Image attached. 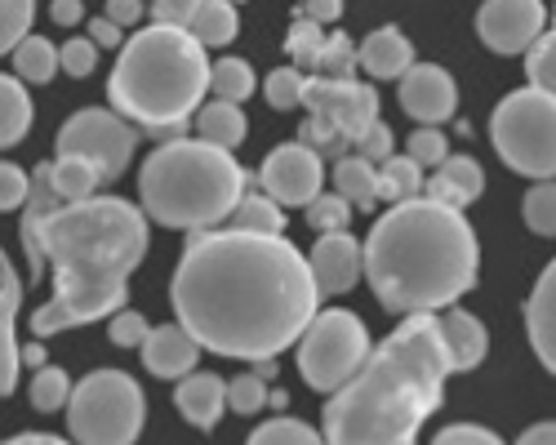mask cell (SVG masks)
<instances>
[{
	"label": "cell",
	"instance_id": "obj_42",
	"mask_svg": "<svg viewBox=\"0 0 556 445\" xmlns=\"http://www.w3.org/2000/svg\"><path fill=\"white\" fill-rule=\"evenodd\" d=\"M267 406V383L258 374H241V379H231L227 383V410H237V415H258Z\"/></svg>",
	"mask_w": 556,
	"mask_h": 445
},
{
	"label": "cell",
	"instance_id": "obj_14",
	"mask_svg": "<svg viewBox=\"0 0 556 445\" xmlns=\"http://www.w3.org/2000/svg\"><path fill=\"white\" fill-rule=\"evenodd\" d=\"M454 103H458V89H454V76L445 67L414 63L401 76V107L419 125H445L454 116Z\"/></svg>",
	"mask_w": 556,
	"mask_h": 445
},
{
	"label": "cell",
	"instance_id": "obj_58",
	"mask_svg": "<svg viewBox=\"0 0 556 445\" xmlns=\"http://www.w3.org/2000/svg\"><path fill=\"white\" fill-rule=\"evenodd\" d=\"M552 14H556V10H552Z\"/></svg>",
	"mask_w": 556,
	"mask_h": 445
},
{
	"label": "cell",
	"instance_id": "obj_49",
	"mask_svg": "<svg viewBox=\"0 0 556 445\" xmlns=\"http://www.w3.org/2000/svg\"><path fill=\"white\" fill-rule=\"evenodd\" d=\"M303 18L320 23V27H330L343 18V0H303Z\"/></svg>",
	"mask_w": 556,
	"mask_h": 445
},
{
	"label": "cell",
	"instance_id": "obj_7",
	"mask_svg": "<svg viewBox=\"0 0 556 445\" xmlns=\"http://www.w3.org/2000/svg\"><path fill=\"white\" fill-rule=\"evenodd\" d=\"M148 419V400L125 370L85 374L67 396V428L76 445H134Z\"/></svg>",
	"mask_w": 556,
	"mask_h": 445
},
{
	"label": "cell",
	"instance_id": "obj_47",
	"mask_svg": "<svg viewBox=\"0 0 556 445\" xmlns=\"http://www.w3.org/2000/svg\"><path fill=\"white\" fill-rule=\"evenodd\" d=\"M432 445H503L498 432L490 428H477V423H454V428H441L432 436Z\"/></svg>",
	"mask_w": 556,
	"mask_h": 445
},
{
	"label": "cell",
	"instance_id": "obj_30",
	"mask_svg": "<svg viewBox=\"0 0 556 445\" xmlns=\"http://www.w3.org/2000/svg\"><path fill=\"white\" fill-rule=\"evenodd\" d=\"M231 223H237L241 232H254V237H286V214L276 205L267 192H245L231 209Z\"/></svg>",
	"mask_w": 556,
	"mask_h": 445
},
{
	"label": "cell",
	"instance_id": "obj_17",
	"mask_svg": "<svg viewBox=\"0 0 556 445\" xmlns=\"http://www.w3.org/2000/svg\"><path fill=\"white\" fill-rule=\"evenodd\" d=\"M437 334H441V347H445V356H450L454 374L477 370V366L485 361L490 334H485V326L472 317V312H463V307H445L441 317H437Z\"/></svg>",
	"mask_w": 556,
	"mask_h": 445
},
{
	"label": "cell",
	"instance_id": "obj_25",
	"mask_svg": "<svg viewBox=\"0 0 556 445\" xmlns=\"http://www.w3.org/2000/svg\"><path fill=\"white\" fill-rule=\"evenodd\" d=\"M197 129H201V139L205 143H214V148H241L245 143V112L237 107V103H223V99H214V103H201V112H197Z\"/></svg>",
	"mask_w": 556,
	"mask_h": 445
},
{
	"label": "cell",
	"instance_id": "obj_27",
	"mask_svg": "<svg viewBox=\"0 0 556 445\" xmlns=\"http://www.w3.org/2000/svg\"><path fill=\"white\" fill-rule=\"evenodd\" d=\"M14 76L23 85H45L59 76V44L45 36H23L14 44Z\"/></svg>",
	"mask_w": 556,
	"mask_h": 445
},
{
	"label": "cell",
	"instance_id": "obj_54",
	"mask_svg": "<svg viewBox=\"0 0 556 445\" xmlns=\"http://www.w3.org/2000/svg\"><path fill=\"white\" fill-rule=\"evenodd\" d=\"M5 445H72V441L50 436V432H23V436H14V441H5Z\"/></svg>",
	"mask_w": 556,
	"mask_h": 445
},
{
	"label": "cell",
	"instance_id": "obj_22",
	"mask_svg": "<svg viewBox=\"0 0 556 445\" xmlns=\"http://www.w3.org/2000/svg\"><path fill=\"white\" fill-rule=\"evenodd\" d=\"M356 59H361V67L375 76V80H401L414 67V44L396 27H379V31L365 36Z\"/></svg>",
	"mask_w": 556,
	"mask_h": 445
},
{
	"label": "cell",
	"instance_id": "obj_33",
	"mask_svg": "<svg viewBox=\"0 0 556 445\" xmlns=\"http://www.w3.org/2000/svg\"><path fill=\"white\" fill-rule=\"evenodd\" d=\"M245 445H326V436H320L312 423H303V419H286L281 415V419L254 428V436Z\"/></svg>",
	"mask_w": 556,
	"mask_h": 445
},
{
	"label": "cell",
	"instance_id": "obj_8",
	"mask_svg": "<svg viewBox=\"0 0 556 445\" xmlns=\"http://www.w3.org/2000/svg\"><path fill=\"white\" fill-rule=\"evenodd\" d=\"M490 143L507 169L526 178H556V94L517 89L490 116Z\"/></svg>",
	"mask_w": 556,
	"mask_h": 445
},
{
	"label": "cell",
	"instance_id": "obj_9",
	"mask_svg": "<svg viewBox=\"0 0 556 445\" xmlns=\"http://www.w3.org/2000/svg\"><path fill=\"white\" fill-rule=\"evenodd\" d=\"M369 347L375 343H369V330L356 312H343V307L316 312L299 339V374L316 392H339L365 366Z\"/></svg>",
	"mask_w": 556,
	"mask_h": 445
},
{
	"label": "cell",
	"instance_id": "obj_34",
	"mask_svg": "<svg viewBox=\"0 0 556 445\" xmlns=\"http://www.w3.org/2000/svg\"><path fill=\"white\" fill-rule=\"evenodd\" d=\"M67 396H72V379H67L59 366H36V374H31V406H36L40 415L63 410Z\"/></svg>",
	"mask_w": 556,
	"mask_h": 445
},
{
	"label": "cell",
	"instance_id": "obj_29",
	"mask_svg": "<svg viewBox=\"0 0 556 445\" xmlns=\"http://www.w3.org/2000/svg\"><path fill=\"white\" fill-rule=\"evenodd\" d=\"M50 178H54L59 201H89V196H99V183H103V174L85 156H59L50 165Z\"/></svg>",
	"mask_w": 556,
	"mask_h": 445
},
{
	"label": "cell",
	"instance_id": "obj_46",
	"mask_svg": "<svg viewBox=\"0 0 556 445\" xmlns=\"http://www.w3.org/2000/svg\"><path fill=\"white\" fill-rule=\"evenodd\" d=\"M392 129L383 125V120H375V125H369L365 134H361V139H356V156H365L369 165H383L388 156H392Z\"/></svg>",
	"mask_w": 556,
	"mask_h": 445
},
{
	"label": "cell",
	"instance_id": "obj_44",
	"mask_svg": "<svg viewBox=\"0 0 556 445\" xmlns=\"http://www.w3.org/2000/svg\"><path fill=\"white\" fill-rule=\"evenodd\" d=\"M31 192V174L14 161H0V214L5 209H23Z\"/></svg>",
	"mask_w": 556,
	"mask_h": 445
},
{
	"label": "cell",
	"instance_id": "obj_15",
	"mask_svg": "<svg viewBox=\"0 0 556 445\" xmlns=\"http://www.w3.org/2000/svg\"><path fill=\"white\" fill-rule=\"evenodd\" d=\"M307 267L320 294H348L365 277V250L348 232H320L307 254Z\"/></svg>",
	"mask_w": 556,
	"mask_h": 445
},
{
	"label": "cell",
	"instance_id": "obj_32",
	"mask_svg": "<svg viewBox=\"0 0 556 445\" xmlns=\"http://www.w3.org/2000/svg\"><path fill=\"white\" fill-rule=\"evenodd\" d=\"M521 214H526V228L539 232V237H556V178H543L534 183L521 201Z\"/></svg>",
	"mask_w": 556,
	"mask_h": 445
},
{
	"label": "cell",
	"instance_id": "obj_24",
	"mask_svg": "<svg viewBox=\"0 0 556 445\" xmlns=\"http://www.w3.org/2000/svg\"><path fill=\"white\" fill-rule=\"evenodd\" d=\"M334 192L352 209L379 205V165H369L365 156H339V165H334Z\"/></svg>",
	"mask_w": 556,
	"mask_h": 445
},
{
	"label": "cell",
	"instance_id": "obj_21",
	"mask_svg": "<svg viewBox=\"0 0 556 445\" xmlns=\"http://www.w3.org/2000/svg\"><path fill=\"white\" fill-rule=\"evenodd\" d=\"M526 330H530L539 361L556 374V258L543 267V277H539V285L526 303Z\"/></svg>",
	"mask_w": 556,
	"mask_h": 445
},
{
	"label": "cell",
	"instance_id": "obj_5",
	"mask_svg": "<svg viewBox=\"0 0 556 445\" xmlns=\"http://www.w3.org/2000/svg\"><path fill=\"white\" fill-rule=\"evenodd\" d=\"M210 94V59L205 44L174 23H152L125 40V50L108 80V103L129 125L182 139L188 125Z\"/></svg>",
	"mask_w": 556,
	"mask_h": 445
},
{
	"label": "cell",
	"instance_id": "obj_16",
	"mask_svg": "<svg viewBox=\"0 0 556 445\" xmlns=\"http://www.w3.org/2000/svg\"><path fill=\"white\" fill-rule=\"evenodd\" d=\"M201 343L192 339L188 326H156L148 330L143 339V361L156 379H182V374H192L201 366Z\"/></svg>",
	"mask_w": 556,
	"mask_h": 445
},
{
	"label": "cell",
	"instance_id": "obj_12",
	"mask_svg": "<svg viewBox=\"0 0 556 445\" xmlns=\"http://www.w3.org/2000/svg\"><path fill=\"white\" fill-rule=\"evenodd\" d=\"M258 183L281 209L286 205H307L312 196H320V183H326V156L312 152L307 143H286L263 161Z\"/></svg>",
	"mask_w": 556,
	"mask_h": 445
},
{
	"label": "cell",
	"instance_id": "obj_11",
	"mask_svg": "<svg viewBox=\"0 0 556 445\" xmlns=\"http://www.w3.org/2000/svg\"><path fill=\"white\" fill-rule=\"evenodd\" d=\"M303 107H307V116L326 120L348 148L361 139V134H365L369 125L379 120V94H375V85H361V80L307 76Z\"/></svg>",
	"mask_w": 556,
	"mask_h": 445
},
{
	"label": "cell",
	"instance_id": "obj_48",
	"mask_svg": "<svg viewBox=\"0 0 556 445\" xmlns=\"http://www.w3.org/2000/svg\"><path fill=\"white\" fill-rule=\"evenodd\" d=\"M201 0H152V14L156 23H174V27H188V18L197 14Z\"/></svg>",
	"mask_w": 556,
	"mask_h": 445
},
{
	"label": "cell",
	"instance_id": "obj_52",
	"mask_svg": "<svg viewBox=\"0 0 556 445\" xmlns=\"http://www.w3.org/2000/svg\"><path fill=\"white\" fill-rule=\"evenodd\" d=\"M50 18H54L59 27H76V23L85 18V5H80V0H54V5H50Z\"/></svg>",
	"mask_w": 556,
	"mask_h": 445
},
{
	"label": "cell",
	"instance_id": "obj_38",
	"mask_svg": "<svg viewBox=\"0 0 556 445\" xmlns=\"http://www.w3.org/2000/svg\"><path fill=\"white\" fill-rule=\"evenodd\" d=\"M303 89H307V76L299 67H276L263 85V94L276 112H294V107H303Z\"/></svg>",
	"mask_w": 556,
	"mask_h": 445
},
{
	"label": "cell",
	"instance_id": "obj_31",
	"mask_svg": "<svg viewBox=\"0 0 556 445\" xmlns=\"http://www.w3.org/2000/svg\"><path fill=\"white\" fill-rule=\"evenodd\" d=\"M210 89L223 103H245L254 94V67L245 59H218L210 67Z\"/></svg>",
	"mask_w": 556,
	"mask_h": 445
},
{
	"label": "cell",
	"instance_id": "obj_40",
	"mask_svg": "<svg viewBox=\"0 0 556 445\" xmlns=\"http://www.w3.org/2000/svg\"><path fill=\"white\" fill-rule=\"evenodd\" d=\"M286 44H290L294 67H299V72H312V67H316V54H320V44H326V27L299 14L294 27H290V36H286Z\"/></svg>",
	"mask_w": 556,
	"mask_h": 445
},
{
	"label": "cell",
	"instance_id": "obj_10",
	"mask_svg": "<svg viewBox=\"0 0 556 445\" xmlns=\"http://www.w3.org/2000/svg\"><path fill=\"white\" fill-rule=\"evenodd\" d=\"M54 143H59V156H85L103 178H116L134 161L138 125H129L112 107H85L72 120H63Z\"/></svg>",
	"mask_w": 556,
	"mask_h": 445
},
{
	"label": "cell",
	"instance_id": "obj_55",
	"mask_svg": "<svg viewBox=\"0 0 556 445\" xmlns=\"http://www.w3.org/2000/svg\"><path fill=\"white\" fill-rule=\"evenodd\" d=\"M23 361H27V366H31V370H36V366H45V347H40V339H36V343H27V347H23Z\"/></svg>",
	"mask_w": 556,
	"mask_h": 445
},
{
	"label": "cell",
	"instance_id": "obj_4",
	"mask_svg": "<svg viewBox=\"0 0 556 445\" xmlns=\"http://www.w3.org/2000/svg\"><path fill=\"white\" fill-rule=\"evenodd\" d=\"M365 281L375 298L396 312H445L477 285L481 245L463 209L414 196L388 205L365 237Z\"/></svg>",
	"mask_w": 556,
	"mask_h": 445
},
{
	"label": "cell",
	"instance_id": "obj_57",
	"mask_svg": "<svg viewBox=\"0 0 556 445\" xmlns=\"http://www.w3.org/2000/svg\"><path fill=\"white\" fill-rule=\"evenodd\" d=\"M231 5H241V0H231Z\"/></svg>",
	"mask_w": 556,
	"mask_h": 445
},
{
	"label": "cell",
	"instance_id": "obj_13",
	"mask_svg": "<svg viewBox=\"0 0 556 445\" xmlns=\"http://www.w3.org/2000/svg\"><path fill=\"white\" fill-rule=\"evenodd\" d=\"M547 10L543 0H485L477 14V36L494 54H526L543 36Z\"/></svg>",
	"mask_w": 556,
	"mask_h": 445
},
{
	"label": "cell",
	"instance_id": "obj_36",
	"mask_svg": "<svg viewBox=\"0 0 556 445\" xmlns=\"http://www.w3.org/2000/svg\"><path fill=\"white\" fill-rule=\"evenodd\" d=\"M526 72H530V85L534 89H547L556 94V27L543 31L530 50H526Z\"/></svg>",
	"mask_w": 556,
	"mask_h": 445
},
{
	"label": "cell",
	"instance_id": "obj_43",
	"mask_svg": "<svg viewBox=\"0 0 556 445\" xmlns=\"http://www.w3.org/2000/svg\"><path fill=\"white\" fill-rule=\"evenodd\" d=\"M405 156H409V161H419V165L428 169V165H441V161L450 156V143H445V134H441L437 125H419V129L409 134Z\"/></svg>",
	"mask_w": 556,
	"mask_h": 445
},
{
	"label": "cell",
	"instance_id": "obj_45",
	"mask_svg": "<svg viewBox=\"0 0 556 445\" xmlns=\"http://www.w3.org/2000/svg\"><path fill=\"white\" fill-rule=\"evenodd\" d=\"M148 317L143 312H112V343L116 347H143V339H148Z\"/></svg>",
	"mask_w": 556,
	"mask_h": 445
},
{
	"label": "cell",
	"instance_id": "obj_28",
	"mask_svg": "<svg viewBox=\"0 0 556 445\" xmlns=\"http://www.w3.org/2000/svg\"><path fill=\"white\" fill-rule=\"evenodd\" d=\"M414 196H424V165L392 152L379 165V201L401 205V201H414Z\"/></svg>",
	"mask_w": 556,
	"mask_h": 445
},
{
	"label": "cell",
	"instance_id": "obj_53",
	"mask_svg": "<svg viewBox=\"0 0 556 445\" xmlns=\"http://www.w3.org/2000/svg\"><path fill=\"white\" fill-rule=\"evenodd\" d=\"M517 445H556V423H539V428L521 432V441H517Z\"/></svg>",
	"mask_w": 556,
	"mask_h": 445
},
{
	"label": "cell",
	"instance_id": "obj_35",
	"mask_svg": "<svg viewBox=\"0 0 556 445\" xmlns=\"http://www.w3.org/2000/svg\"><path fill=\"white\" fill-rule=\"evenodd\" d=\"M352 205L339 196V192H320L307 201V228L320 237V232H348V223H352Z\"/></svg>",
	"mask_w": 556,
	"mask_h": 445
},
{
	"label": "cell",
	"instance_id": "obj_6",
	"mask_svg": "<svg viewBox=\"0 0 556 445\" xmlns=\"http://www.w3.org/2000/svg\"><path fill=\"white\" fill-rule=\"evenodd\" d=\"M245 192L250 174L237 165V156L205 139H165L138 169L143 214L161 228L210 232L231 218Z\"/></svg>",
	"mask_w": 556,
	"mask_h": 445
},
{
	"label": "cell",
	"instance_id": "obj_51",
	"mask_svg": "<svg viewBox=\"0 0 556 445\" xmlns=\"http://www.w3.org/2000/svg\"><path fill=\"white\" fill-rule=\"evenodd\" d=\"M89 40H94L99 50H116V44H121V27L108 14L103 18H89Z\"/></svg>",
	"mask_w": 556,
	"mask_h": 445
},
{
	"label": "cell",
	"instance_id": "obj_23",
	"mask_svg": "<svg viewBox=\"0 0 556 445\" xmlns=\"http://www.w3.org/2000/svg\"><path fill=\"white\" fill-rule=\"evenodd\" d=\"M31 129V99H27V85L18 76L0 72V152L18 148Z\"/></svg>",
	"mask_w": 556,
	"mask_h": 445
},
{
	"label": "cell",
	"instance_id": "obj_37",
	"mask_svg": "<svg viewBox=\"0 0 556 445\" xmlns=\"http://www.w3.org/2000/svg\"><path fill=\"white\" fill-rule=\"evenodd\" d=\"M36 0H0V54H14V44L31 36Z\"/></svg>",
	"mask_w": 556,
	"mask_h": 445
},
{
	"label": "cell",
	"instance_id": "obj_3",
	"mask_svg": "<svg viewBox=\"0 0 556 445\" xmlns=\"http://www.w3.org/2000/svg\"><path fill=\"white\" fill-rule=\"evenodd\" d=\"M450 374L437 312H414L330 392L326 445H419V428L441 410Z\"/></svg>",
	"mask_w": 556,
	"mask_h": 445
},
{
	"label": "cell",
	"instance_id": "obj_39",
	"mask_svg": "<svg viewBox=\"0 0 556 445\" xmlns=\"http://www.w3.org/2000/svg\"><path fill=\"white\" fill-rule=\"evenodd\" d=\"M312 72L316 76H330V80H352V72H356V44L348 36H326V44H320Z\"/></svg>",
	"mask_w": 556,
	"mask_h": 445
},
{
	"label": "cell",
	"instance_id": "obj_26",
	"mask_svg": "<svg viewBox=\"0 0 556 445\" xmlns=\"http://www.w3.org/2000/svg\"><path fill=\"white\" fill-rule=\"evenodd\" d=\"M188 31L205 44H231L237 40V31H241V18H237V5L231 0H201L197 5V14L188 18Z\"/></svg>",
	"mask_w": 556,
	"mask_h": 445
},
{
	"label": "cell",
	"instance_id": "obj_50",
	"mask_svg": "<svg viewBox=\"0 0 556 445\" xmlns=\"http://www.w3.org/2000/svg\"><path fill=\"white\" fill-rule=\"evenodd\" d=\"M108 18L125 31L134 23H143V0H108Z\"/></svg>",
	"mask_w": 556,
	"mask_h": 445
},
{
	"label": "cell",
	"instance_id": "obj_41",
	"mask_svg": "<svg viewBox=\"0 0 556 445\" xmlns=\"http://www.w3.org/2000/svg\"><path fill=\"white\" fill-rule=\"evenodd\" d=\"M94 67H99V44L89 40V36H72L67 44H59V72L85 80Z\"/></svg>",
	"mask_w": 556,
	"mask_h": 445
},
{
	"label": "cell",
	"instance_id": "obj_2",
	"mask_svg": "<svg viewBox=\"0 0 556 445\" xmlns=\"http://www.w3.org/2000/svg\"><path fill=\"white\" fill-rule=\"evenodd\" d=\"M23 250L31 277L45 263L54 267V294L31 317V334L50 339L125 307L129 277L148 254V214L121 196L59 201L50 165H36L23 205Z\"/></svg>",
	"mask_w": 556,
	"mask_h": 445
},
{
	"label": "cell",
	"instance_id": "obj_1",
	"mask_svg": "<svg viewBox=\"0 0 556 445\" xmlns=\"http://www.w3.org/2000/svg\"><path fill=\"white\" fill-rule=\"evenodd\" d=\"M169 303L178 326H188L205 352L258 366L303 339L320 307V290L307 254L286 237L210 228L182 250Z\"/></svg>",
	"mask_w": 556,
	"mask_h": 445
},
{
	"label": "cell",
	"instance_id": "obj_18",
	"mask_svg": "<svg viewBox=\"0 0 556 445\" xmlns=\"http://www.w3.org/2000/svg\"><path fill=\"white\" fill-rule=\"evenodd\" d=\"M485 192V169L472 156H445L432 178H424V196L450 209H468Z\"/></svg>",
	"mask_w": 556,
	"mask_h": 445
},
{
	"label": "cell",
	"instance_id": "obj_56",
	"mask_svg": "<svg viewBox=\"0 0 556 445\" xmlns=\"http://www.w3.org/2000/svg\"><path fill=\"white\" fill-rule=\"evenodd\" d=\"M5 263H10V258H5V254H0V272H5Z\"/></svg>",
	"mask_w": 556,
	"mask_h": 445
},
{
	"label": "cell",
	"instance_id": "obj_19",
	"mask_svg": "<svg viewBox=\"0 0 556 445\" xmlns=\"http://www.w3.org/2000/svg\"><path fill=\"white\" fill-rule=\"evenodd\" d=\"M174 406H178L182 419L197 423V428H218V419L227 410V379L205 374V370L182 374L178 392H174Z\"/></svg>",
	"mask_w": 556,
	"mask_h": 445
},
{
	"label": "cell",
	"instance_id": "obj_20",
	"mask_svg": "<svg viewBox=\"0 0 556 445\" xmlns=\"http://www.w3.org/2000/svg\"><path fill=\"white\" fill-rule=\"evenodd\" d=\"M18 307H23V281L14 277V267L5 263V272H0V396L14 392L18 370H23V347L14 339Z\"/></svg>",
	"mask_w": 556,
	"mask_h": 445
}]
</instances>
